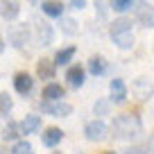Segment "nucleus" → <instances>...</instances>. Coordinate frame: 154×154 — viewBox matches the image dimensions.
I'll return each instance as SVG.
<instances>
[{
	"instance_id": "obj_17",
	"label": "nucleus",
	"mask_w": 154,
	"mask_h": 154,
	"mask_svg": "<svg viewBox=\"0 0 154 154\" xmlns=\"http://www.w3.org/2000/svg\"><path fill=\"white\" fill-rule=\"evenodd\" d=\"M88 72H91L93 77H100L106 72V59L102 57V54H93L91 59H88Z\"/></svg>"
},
{
	"instance_id": "obj_31",
	"label": "nucleus",
	"mask_w": 154,
	"mask_h": 154,
	"mask_svg": "<svg viewBox=\"0 0 154 154\" xmlns=\"http://www.w3.org/2000/svg\"><path fill=\"white\" fill-rule=\"evenodd\" d=\"M54 154H61V152H54Z\"/></svg>"
},
{
	"instance_id": "obj_14",
	"label": "nucleus",
	"mask_w": 154,
	"mask_h": 154,
	"mask_svg": "<svg viewBox=\"0 0 154 154\" xmlns=\"http://www.w3.org/2000/svg\"><path fill=\"white\" fill-rule=\"evenodd\" d=\"M41 9H43V14L50 16V18H61L66 7H63V2H59V0H43Z\"/></svg>"
},
{
	"instance_id": "obj_15",
	"label": "nucleus",
	"mask_w": 154,
	"mask_h": 154,
	"mask_svg": "<svg viewBox=\"0 0 154 154\" xmlns=\"http://www.w3.org/2000/svg\"><path fill=\"white\" fill-rule=\"evenodd\" d=\"M152 93H154V86L145 77H140V79L134 82V95L138 97V100H147V97H152Z\"/></svg>"
},
{
	"instance_id": "obj_5",
	"label": "nucleus",
	"mask_w": 154,
	"mask_h": 154,
	"mask_svg": "<svg viewBox=\"0 0 154 154\" xmlns=\"http://www.w3.org/2000/svg\"><path fill=\"white\" fill-rule=\"evenodd\" d=\"M134 9V18L138 20L143 27H154V7L152 5H147V2H140V5H136V7H131Z\"/></svg>"
},
{
	"instance_id": "obj_13",
	"label": "nucleus",
	"mask_w": 154,
	"mask_h": 154,
	"mask_svg": "<svg viewBox=\"0 0 154 154\" xmlns=\"http://www.w3.org/2000/svg\"><path fill=\"white\" fill-rule=\"evenodd\" d=\"M18 127H20V134H34V131L41 129V116H34V113L25 116L18 122Z\"/></svg>"
},
{
	"instance_id": "obj_22",
	"label": "nucleus",
	"mask_w": 154,
	"mask_h": 154,
	"mask_svg": "<svg viewBox=\"0 0 154 154\" xmlns=\"http://www.w3.org/2000/svg\"><path fill=\"white\" fill-rule=\"evenodd\" d=\"M11 109H14V100H11V95L7 91H2V93H0V113L9 116Z\"/></svg>"
},
{
	"instance_id": "obj_24",
	"label": "nucleus",
	"mask_w": 154,
	"mask_h": 154,
	"mask_svg": "<svg viewBox=\"0 0 154 154\" xmlns=\"http://www.w3.org/2000/svg\"><path fill=\"white\" fill-rule=\"evenodd\" d=\"M11 154H34V152H32L29 140H18V143L11 147Z\"/></svg>"
},
{
	"instance_id": "obj_11",
	"label": "nucleus",
	"mask_w": 154,
	"mask_h": 154,
	"mask_svg": "<svg viewBox=\"0 0 154 154\" xmlns=\"http://www.w3.org/2000/svg\"><path fill=\"white\" fill-rule=\"evenodd\" d=\"M41 97H43V100H63V97H66V88H63L61 84H57V82H48L43 86Z\"/></svg>"
},
{
	"instance_id": "obj_10",
	"label": "nucleus",
	"mask_w": 154,
	"mask_h": 154,
	"mask_svg": "<svg viewBox=\"0 0 154 154\" xmlns=\"http://www.w3.org/2000/svg\"><path fill=\"white\" fill-rule=\"evenodd\" d=\"M20 14V2L18 0H2L0 5V16L5 20H16Z\"/></svg>"
},
{
	"instance_id": "obj_3",
	"label": "nucleus",
	"mask_w": 154,
	"mask_h": 154,
	"mask_svg": "<svg viewBox=\"0 0 154 154\" xmlns=\"http://www.w3.org/2000/svg\"><path fill=\"white\" fill-rule=\"evenodd\" d=\"M41 111L52 116V118H66V116L72 113V104H68L63 100H43L41 102Z\"/></svg>"
},
{
	"instance_id": "obj_12",
	"label": "nucleus",
	"mask_w": 154,
	"mask_h": 154,
	"mask_svg": "<svg viewBox=\"0 0 154 154\" xmlns=\"http://www.w3.org/2000/svg\"><path fill=\"white\" fill-rule=\"evenodd\" d=\"M54 72H57V66L52 59H38L36 61V75L41 79H54Z\"/></svg>"
},
{
	"instance_id": "obj_7",
	"label": "nucleus",
	"mask_w": 154,
	"mask_h": 154,
	"mask_svg": "<svg viewBox=\"0 0 154 154\" xmlns=\"http://www.w3.org/2000/svg\"><path fill=\"white\" fill-rule=\"evenodd\" d=\"M66 82L70 88H82L84 82H86V72H84V68L79 66V63H72V66H68L66 70Z\"/></svg>"
},
{
	"instance_id": "obj_19",
	"label": "nucleus",
	"mask_w": 154,
	"mask_h": 154,
	"mask_svg": "<svg viewBox=\"0 0 154 154\" xmlns=\"http://www.w3.org/2000/svg\"><path fill=\"white\" fill-rule=\"evenodd\" d=\"M36 38H38V43H41V45H50V43H52V38H54L52 27H50L48 23H36Z\"/></svg>"
},
{
	"instance_id": "obj_25",
	"label": "nucleus",
	"mask_w": 154,
	"mask_h": 154,
	"mask_svg": "<svg viewBox=\"0 0 154 154\" xmlns=\"http://www.w3.org/2000/svg\"><path fill=\"white\" fill-rule=\"evenodd\" d=\"M93 111H95V116H106V113H109V102H106V100H100V102H95Z\"/></svg>"
},
{
	"instance_id": "obj_1",
	"label": "nucleus",
	"mask_w": 154,
	"mask_h": 154,
	"mask_svg": "<svg viewBox=\"0 0 154 154\" xmlns=\"http://www.w3.org/2000/svg\"><path fill=\"white\" fill-rule=\"evenodd\" d=\"M111 129L116 138H136L138 134H143V122L136 113H122L116 116Z\"/></svg>"
},
{
	"instance_id": "obj_18",
	"label": "nucleus",
	"mask_w": 154,
	"mask_h": 154,
	"mask_svg": "<svg viewBox=\"0 0 154 154\" xmlns=\"http://www.w3.org/2000/svg\"><path fill=\"white\" fill-rule=\"evenodd\" d=\"M75 52H77V48L75 45H68V48H61V50H57V54H54V66H68V63L72 61V57H75Z\"/></svg>"
},
{
	"instance_id": "obj_21",
	"label": "nucleus",
	"mask_w": 154,
	"mask_h": 154,
	"mask_svg": "<svg viewBox=\"0 0 154 154\" xmlns=\"http://www.w3.org/2000/svg\"><path fill=\"white\" fill-rule=\"evenodd\" d=\"M134 7V0H109V9H113L116 14H125Z\"/></svg>"
},
{
	"instance_id": "obj_29",
	"label": "nucleus",
	"mask_w": 154,
	"mask_h": 154,
	"mask_svg": "<svg viewBox=\"0 0 154 154\" xmlns=\"http://www.w3.org/2000/svg\"><path fill=\"white\" fill-rule=\"evenodd\" d=\"M5 48H7V43H5V38H2V36H0V54H2V52H5Z\"/></svg>"
},
{
	"instance_id": "obj_9",
	"label": "nucleus",
	"mask_w": 154,
	"mask_h": 154,
	"mask_svg": "<svg viewBox=\"0 0 154 154\" xmlns=\"http://www.w3.org/2000/svg\"><path fill=\"white\" fill-rule=\"evenodd\" d=\"M109 88H111V97H109V102H113V104H122V102L127 100V86H125V82H122L120 77L111 79Z\"/></svg>"
},
{
	"instance_id": "obj_28",
	"label": "nucleus",
	"mask_w": 154,
	"mask_h": 154,
	"mask_svg": "<svg viewBox=\"0 0 154 154\" xmlns=\"http://www.w3.org/2000/svg\"><path fill=\"white\" fill-rule=\"evenodd\" d=\"M70 5H72V9H84V7H86V0H70Z\"/></svg>"
},
{
	"instance_id": "obj_2",
	"label": "nucleus",
	"mask_w": 154,
	"mask_h": 154,
	"mask_svg": "<svg viewBox=\"0 0 154 154\" xmlns=\"http://www.w3.org/2000/svg\"><path fill=\"white\" fill-rule=\"evenodd\" d=\"M109 36L120 50H129L134 45V29H131V20L127 16H120L116 18L113 23L109 25Z\"/></svg>"
},
{
	"instance_id": "obj_20",
	"label": "nucleus",
	"mask_w": 154,
	"mask_h": 154,
	"mask_svg": "<svg viewBox=\"0 0 154 154\" xmlns=\"http://www.w3.org/2000/svg\"><path fill=\"white\" fill-rule=\"evenodd\" d=\"M61 32L66 34V36H75V34L79 32L77 20H75V18H66V16H61Z\"/></svg>"
},
{
	"instance_id": "obj_4",
	"label": "nucleus",
	"mask_w": 154,
	"mask_h": 154,
	"mask_svg": "<svg viewBox=\"0 0 154 154\" xmlns=\"http://www.w3.org/2000/svg\"><path fill=\"white\" fill-rule=\"evenodd\" d=\"M106 131H109V127H106L102 120H91V122H86V127H84V136H86V140H91V143L104 140Z\"/></svg>"
},
{
	"instance_id": "obj_32",
	"label": "nucleus",
	"mask_w": 154,
	"mask_h": 154,
	"mask_svg": "<svg viewBox=\"0 0 154 154\" xmlns=\"http://www.w3.org/2000/svg\"><path fill=\"white\" fill-rule=\"evenodd\" d=\"M79 154H84V152H79Z\"/></svg>"
},
{
	"instance_id": "obj_23",
	"label": "nucleus",
	"mask_w": 154,
	"mask_h": 154,
	"mask_svg": "<svg viewBox=\"0 0 154 154\" xmlns=\"http://www.w3.org/2000/svg\"><path fill=\"white\" fill-rule=\"evenodd\" d=\"M18 136H20V127H18V122H7L5 131H2V138H5V140H16Z\"/></svg>"
},
{
	"instance_id": "obj_26",
	"label": "nucleus",
	"mask_w": 154,
	"mask_h": 154,
	"mask_svg": "<svg viewBox=\"0 0 154 154\" xmlns=\"http://www.w3.org/2000/svg\"><path fill=\"white\" fill-rule=\"evenodd\" d=\"M95 11L100 18H104L106 16V5H104V0H95Z\"/></svg>"
},
{
	"instance_id": "obj_30",
	"label": "nucleus",
	"mask_w": 154,
	"mask_h": 154,
	"mask_svg": "<svg viewBox=\"0 0 154 154\" xmlns=\"http://www.w3.org/2000/svg\"><path fill=\"white\" fill-rule=\"evenodd\" d=\"M102 154H116V152H102Z\"/></svg>"
},
{
	"instance_id": "obj_8",
	"label": "nucleus",
	"mask_w": 154,
	"mask_h": 154,
	"mask_svg": "<svg viewBox=\"0 0 154 154\" xmlns=\"http://www.w3.org/2000/svg\"><path fill=\"white\" fill-rule=\"evenodd\" d=\"M14 88L18 95H29L34 88V79L32 75H27V72H16L14 75Z\"/></svg>"
},
{
	"instance_id": "obj_27",
	"label": "nucleus",
	"mask_w": 154,
	"mask_h": 154,
	"mask_svg": "<svg viewBox=\"0 0 154 154\" xmlns=\"http://www.w3.org/2000/svg\"><path fill=\"white\" fill-rule=\"evenodd\" d=\"M125 154H149L145 147H140V145H134V147H127Z\"/></svg>"
},
{
	"instance_id": "obj_16",
	"label": "nucleus",
	"mask_w": 154,
	"mask_h": 154,
	"mask_svg": "<svg viewBox=\"0 0 154 154\" xmlns=\"http://www.w3.org/2000/svg\"><path fill=\"white\" fill-rule=\"evenodd\" d=\"M63 138V131L59 129V127H48V129L43 131V136H41V140H43L45 147H54V145H59Z\"/></svg>"
},
{
	"instance_id": "obj_6",
	"label": "nucleus",
	"mask_w": 154,
	"mask_h": 154,
	"mask_svg": "<svg viewBox=\"0 0 154 154\" xmlns=\"http://www.w3.org/2000/svg\"><path fill=\"white\" fill-rule=\"evenodd\" d=\"M7 38H9V43L14 45V48L20 50V48L29 41V29H27V25H11L9 32H7Z\"/></svg>"
}]
</instances>
